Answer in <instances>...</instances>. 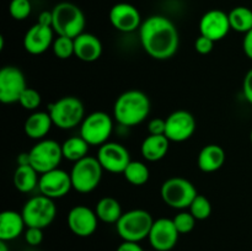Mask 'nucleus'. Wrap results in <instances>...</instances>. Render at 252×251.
Wrapping results in <instances>:
<instances>
[{
  "label": "nucleus",
  "instance_id": "obj_1",
  "mask_svg": "<svg viewBox=\"0 0 252 251\" xmlns=\"http://www.w3.org/2000/svg\"><path fill=\"white\" fill-rule=\"evenodd\" d=\"M139 38L143 49L158 61L170 59L179 49L177 27L162 15H153L143 21L139 29Z\"/></svg>",
  "mask_w": 252,
  "mask_h": 251
},
{
  "label": "nucleus",
  "instance_id": "obj_2",
  "mask_svg": "<svg viewBox=\"0 0 252 251\" xmlns=\"http://www.w3.org/2000/svg\"><path fill=\"white\" fill-rule=\"evenodd\" d=\"M150 100L140 90H128L121 94L113 106V117L123 127H134L148 118Z\"/></svg>",
  "mask_w": 252,
  "mask_h": 251
},
{
  "label": "nucleus",
  "instance_id": "obj_3",
  "mask_svg": "<svg viewBox=\"0 0 252 251\" xmlns=\"http://www.w3.org/2000/svg\"><path fill=\"white\" fill-rule=\"evenodd\" d=\"M53 22L52 29L58 36L75 38L85 29V15L78 5L63 1L57 4L52 10Z\"/></svg>",
  "mask_w": 252,
  "mask_h": 251
},
{
  "label": "nucleus",
  "instance_id": "obj_4",
  "mask_svg": "<svg viewBox=\"0 0 252 251\" xmlns=\"http://www.w3.org/2000/svg\"><path fill=\"white\" fill-rule=\"evenodd\" d=\"M154 224L152 214L145 209H130L125 212L116 223L118 235L123 241L140 243L149 236Z\"/></svg>",
  "mask_w": 252,
  "mask_h": 251
},
{
  "label": "nucleus",
  "instance_id": "obj_5",
  "mask_svg": "<svg viewBox=\"0 0 252 251\" xmlns=\"http://www.w3.org/2000/svg\"><path fill=\"white\" fill-rule=\"evenodd\" d=\"M53 125L61 129H71L81 125L85 118V107L75 96H64L48 105Z\"/></svg>",
  "mask_w": 252,
  "mask_h": 251
},
{
  "label": "nucleus",
  "instance_id": "obj_6",
  "mask_svg": "<svg viewBox=\"0 0 252 251\" xmlns=\"http://www.w3.org/2000/svg\"><path fill=\"white\" fill-rule=\"evenodd\" d=\"M103 169L97 157H85L74 162L70 171L73 188L79 193H90L97 188L102 180Z\"/></svg>",
  "mask_w": 252,
  "mask_h": 251
},
{
  "label": "nucleus",
  "instance_id": "obj_7",
  "mask_svg": "<svg viewBox=\"0 0 252 251\" xmlns=\"http://www.w3.org/2000/svg\"><path fill=\"white\" fill-rule=\"evenodd\" d=\"M162 201L174 209H189L194 197L198 194L196 187L185 177H170L161 185Z\"/></svg>",
  "mask_w": 252,
  "mask_h": 251
},
{
  "label": "nucleus",
  "instance_id": "obj_8",
  "mask_svg": "<svg viewBox=\"0 0 252 251\" xmlns=\"http://www.w3.org/2000/svg\"><path fill=\"white\" fill-rule=\"evenodd\" d=\"M21 213L26 226L44 229L53 223L57 214V207L54 204V199L39 194L31 197L25 203Z\"/></svg>",
  "mask_w": 252,
  "mask_h": 251
},
{
  "label": "nucleus",
  "instance_id": "obj_9",
  "mask_svg": "<svg viewBox=\"0 0 252 251\" xmlns=\"http://www.w3.org/2000/svg\"><path fill=\"white\" fill-rule=\"evenodd\" d=\"M113 130V121L108 113L95 111L85 116L80 125V135L89 145H102L108 142Z\"/></svg>",
  "mask_w": 252,
  "mask_h": 251
},
{
  "label": "nucleus",
  "instance_id": "obj_10",
  "mask_svg": "<svg viewBox=\"0 0 252 251\" xmlns=\"http://www.w3.org/2000/svg\"><path fill=\"white\" fill-rule=\"evenodd\" d=\"M30 164L39 175L59 167L63 152L62 144L53 139H42L31 148L29 152Z\"/></svg>",
  "mask_w": 252,
  "mask_h": 251
},
{
  "label": "nucleus",
  "instance_id": "obj_11",
  "mask_svg": "<svg viewBox=\"0 0 252 251\" xmlns=\"http://www.w3.org/2000/svg\"><path fill=\"white\" fill-rule=\"evenodd\" d=\"M26 88V78L17 66L6 65L0 70V101L2 103L19 102Z\"/></svg>",
  "mask_w": 252,
  "mask_h": 251
},
{
  "label": "nucleus",
  "instance_id": "obj_12",
  "mask_svg": "<svg viewBox=\"0 0 252 251\" xmlns=\"http://www.w3.org/2000/svg\"><path fill=\"white\" fill-rule=\"evenodd\" d=\"M97 160L103 170L112 174H123L132 159L127 148L121 143L107 142L98 148Z\"/></svg>",
  "mask_w": 252,
  "mask_h": 251
},
{
  "label": "nucleus",
  "instance_id": "obj_13",
  "mask_svg": "<svg viewBox=\"0 0 252 251\" xmlns=\"http://www.w3.org/2000/svg\"><path fill=\"white\" fill-rule=\"evenodd\" d=\"M196 118L191 112L177 110L167 116L165 135L170 142L181 143L189 139L196 132Z\"/></svg>",
  "mask_w": 252,
  "mask_h": 251
},
{
  "label": "nucleus",
  "instance_id": "obj_14",
  "mask_svg": "<svg viewBox=\"0 0 252 251\" xmlns=\"http://www.w3.org/2000/svg\"><path fill=\"white\" fill-rule=\"evenodd\" d=\"M71 188L73 185H71L70 172H66L65 170L57 167L39 176L38 189L41 194L48 198H62L66 196Z\"/></svg>",
  "mask_w": 252,
  "mask_h": 251
},
{
  "label": "nucleus",
  "instance_id": "obj_15",
  "mask_svg": "<svg viewBox=\"0 0 252 251\" xmlns=\"http://www.w3.org/2000/svg\"><path fill=\"white\" fill-rule=\"evenodd\" d=\"M179 235L172 219L159 218L154 220L148 239L155 251H170L176 246Z\"/></svg>",
  "mask_w": 252,
  "mask_h": 251
},
{
  "label": "nucleus",
  "instance_id": "obj_16",
  "mask_svg": "<svg viewBox=\"0 0 252 251\" xmlns=\"http://www.w3.org/2000/svg\"><path fill=\"white\" fill-rule=\"evenodd\" d=\"M108 19L117 31L126 33L137 31L143 24L139 10L129 2H118L113 5L108 14Z\"/></svg>",
  "mask_w": 252,
  "mask_h": 251
},
{
  "label": "nucleus",
  "instance_id": "obj_17",
  "mask_svg": "<svg viewBox=\"0 0 252 251\" xmlns=\"http://www.w3.org/2000/svg\"><path fill=\"white\" fill-rule=\"evenodd\" d=\"M66 221L71 233L80 238H88L97 229L98 218L95 209L86 206H75L69 211Z\"/></svg>",
  "mask_w": 252,
  "mask_h": 251
},
{
  "label": "nucleus",
  "instance_id": "obj_18",
  "mask_svg": "<svg viewBox=\"0 0 252 251\" xmlns=\"http://www.w3.org/2000/svg\"><path fill=\"white\" fill-rule=\"evenodd\" d=\"M230 30L231 26L230 21H229V15L223 10H209L199 20L201 34L208 37L214 42L225 38Z\"/></svg>",
  "mask_w": 252,
  "mask_h": 251
},
{
  "label": "nucleus",
  "instance_id": "obj_19",
  "mask_svg": "<svg viewBox=\"0 0 252 251\" xmlns=\"http://www.w3.org/2000/svg\"><path fill=\"white\" fill-rule=\"evenodd\" d=\"M54 30L49 26L34 24L30 27L24 37V47L26 52L33 56L44 53L54 42Z\"/></svg>",
  "mask_w": 252,
  "mask_h": 251
},
{
  "label": "nucleus",
  "instance_id": "obj_20",
  "mask_svg": "<svg viewBox=\"0 0 252 251\" xmlns=\"http://www.w3.org/2000/svg\"><path fill=\"white\" fill-rule=\"evenodd\" d=\"M103 47L98 37L95 34L83 32L74 38V56L80 61L91 63L101 57Z\"/></svg>",
  "mask_w": 252,
  "mask_h": 251
},
{
  "label": "nucleus",
  "instance_id": "obj_21",
  "mask_svg": "<svg viewBox=\"0 0 252 251\" xmlns=\"http://www.w3.org/2000/svg\"><path fill=\"white\" fill-rule=\"evenodd\" d=\"M25 219L22 213L16 211H4L0 214V240L11 241L19 238L25 230Z\"/></svg>",
  "mask_w": 252,
  "mask_h": 251
},
{
  "label": "nucleus",
  "instance_id": "obj_22",
  "mask_svg": "<svg viewBox=\"0 0 252 251\" xmlns=\"http://www.w3.org/2000/svg\"><path fill=\"white\" fill-rule=\"evenodd\" d=\"M53 121H52L49 112H44V111H34L33 113L27 117L25 121L24 129L25 133L29 138L36 140L44 139L47 134L51 130Z\"/></svg>",
  "mask_w": 252,
  "mask_h": 251
},
{
  "label": "nucleus",
  "instance_id": "obj_23",
  "mask_svg": "<svg viewBox=\"0 0 252 251\" xmlns=\"http://www.w3.org/2000/svg\"><path fill=\"white\" fill-rule=\"evenodd\" d=\"M225 152L218 144H208L202 148L197 157V165L203 172H214L225 162Z\"/></svg>",
  "mask_w": 252,
  "mask_h": 251
},
{
  "label": "nucleus",
  "instance_id": "obj_24",
  "mask_svg": "<svg viewBox=\"0 0 252 251\" xmlns=\"http://www.w3.org/2000/svg\"><path fill=\"white\" fill-rule=\"evenodd\" d=\"M170 148V140L166 135L149 134L142 143L140 152L143 157L148 161H159L166 157Z\"/></svg>",
  "mask_w": 252,
  "mask_h": 251
},
{
  "label": "nucleus",
  "instance_id": "obj_25",
  "mask_svg": "<svg viewBox=\"0 0 252 251\" xmlns=\"http://www.w3.org/2000/svg\"><path fill=\"white\" fill-rule=\"evenodd\" d=\"M38 172L31 165H17L14 172V186L22 193H29L38 187Z\"/></svg>",
  "mask_w": 252,
  "mask_h": 251
},
{
  "label": "nucleus",
  "instance_id": "obj_26",
  "mask_svg": "<svg viewBox=\"0 0 252 251\" xmlns=\"http://www.w3.org/2000/svg\"><path fill=\"white\" fill-rule=\"evenodd\" d=\"M96 216L98 220L107 224H116L122 217V207L121 203L113 197H103L96 203Z\"/></svg>",
  "mask_w": 252,
  "mask_h": 251
},
{
  "label": "nucleus",
  "instance_id": "obj_27",
  "mask_svg": "<svg viewBox=\"0 0 252 251\" xmlns=\"http://www.w3.org/2000/svg\"><path fill=\"white\" fill-rule=\"evenodd\" d=\"M89 147H90L89 143L81 135H76V137L68 138L62 144V152H63L64 159L76 162L88 157Z\"/></svg>",
  "mask_w": 252,
  "mask_h": 251
},
{
  "label": "nucleus",
  "instance_id": "obj_28",
  "mask_svg": "<svg viewBox=\"0 0 252 251\" xmlns=\"http://www.w3.org/2000/svg\"><path fill=\"white\" fill-rule=\"evenodd\" d=\"M229 15L231 30L240 33H248L252 30V10L246 6H236Z\"/></svg>",
  "mask_w": 252,
  "mask_h": 251
},
{
  "label": "nucleus",
  "instance_id": "obj_29",
  "mask_svg": "<svg viewBox=\"0 0 252 251\" xmlns=\"http://www.w3.org/2000/svg\"><path fill=\"white\" fill-rule=\"evenodd\" d=\"M123 176L133 186H143L148 182L150 176L149 167L142 161L132 160L123 171Z\"/></svg>",
  "mask_w": 252,
  "mask_h": 251
},
{
  "label": "nucleus",
  "instance_id": "obj_30",
  "mask_svg": "<svg viewBox=\"0 0 252 251\" xmlns=\"http://www.w3.org/2000/svg\"><path fill=\"white\" fill-rule=\"evenodd\" d=\"M189 211L197 220H204V219L209 218L212 214L211 201L203 194H197L192 201Z\"/></svg>",
  "mask_w": 252,
  "mask_h": 251
},
{
  "label": "nucleus",
  "instance_id": "obj_31",
  "mask_svg": "<svg viewBox=\"0 0 252 251\" xmlns=\"http://www.w3.org/2000/svg\"><path fill=\"white\" fill-rule=\"evenodd\" d=\"M54 56L58 59H69L74 56V38L58 36L52 44Z\"/></svg>",
  "mask_w": 252,
  "mask_h": 251
},
{
  "label": "nucleus",
  "instance_id": "obj_32",
  "mask_svg": "<svg viewBox=\"0 0 252 251\" xmlns=\"http://www.w3.org/2000/svg\"><path fill=\"white\" fill-rule=\"evenodd\" d=\"M172 221H174L175 226L180 234H189L196 226L197 219L192 216L189 211H181L172 218Z\"/></svg>",
  "mask_w": 252,
  "mask_h": 251
},
{
  "label": "nucleus",
  "instance_id": "obj_33",
  "mask_svg": "<svg viewBox=\"0 0 252 251\" xmlns=\"http://www.w3.org/2000/svg\"><path fill=\"white\" fill-rule=\"evenodd\" d=\"M31 2L30 0H11L9 4V12L12 19L17 21L26 20L31 14Z\"/></svg>",
  "mask_w": 252,
  "mask_h": 251
},
{
  "label": "nucleus",
  "instance_id": "obj_34",
  "mask_svg": "<svg viewBox=\"0 0 252 251\" xmlns=\"http://www.w3.org/2000/svg\"><path fill=\"white\" fill-rule=\"evenodd\" d=\"M42 102L41 94L36 90V89H32L27 86L26 90L22 93L21 97H20L19 103L25 108V110L29 111H34L39 107Z\"/></svg>",
  "mask_w": 252,
  "mask_h": 251
},
{
  "label": "nucleus",
  "instance_id": "obj_35",
  "mask_svg": "<svg viewBox=\"0 0 252 251\" xmlns=\"http://www.w3.org/2000/svg\"><path fill=\"white\" fill-rule=\"evenodd\" d=\"M43 229L33 228V226H27L25 230V240L29 245L37 246L43 241Z\"/></svg>",
  "mask_w": 252,
  "mask_h": 251
},
{
  "label": "nucleus",
  "instance_id": "obj_36",
  "mask_svg": "<svg viewBox=\"0 0 252 251\" xmlns=\"http://www.w3.org/2000/svg\"><path fill=\"white\" fill-rule=\"evenodd\" d=\"M214 43H216V42L212 41L211 38L204 37L201 34V36L194 41V49H196L199 54H209L213 51Z\"/></svg>",
  "mask_w": 252,
  "mask_h": 251
},
{
  "label": "nucleus",
  "instance_id": "obj_37",
  "mask_svg": "<svg viewBox=\"0 0 252 251\" xmlns=\"http://www.w3.org/2000/svg\"><path fill=\"white\" fill-rule=\"evenodd\" d=\"M166 130V120L162 118H153L148 123V132L152 135H165Z\"/></svg>",
  "mask_w": 252,
  "mask_h": 251
},
{
  "label": "nucleus",
  "instance_id": "obj_38",
  "mask_svg": "<svg viewBox=\"0 0 252 251\" xmlns=\"http://www.w3.org/2000/svg\"><path fill=\"white\" fill-rule=\"evenodd\" d=\"M243 93L249 103L252 105V69L246 73L243 83Z\"/></svg>",
  "mask_w": 252,
  "mask_h": 251
},
{
  "label": "nucleus",
  "instance_id": "obj_39",
  "mask_svg": "<svg viewBox=\"0 0 252 251\" xmlns=\"http://www.w3.org/2000/svg\"><path fill=\"white\" fill-rule=\"evenodd\" d=\"M243 49L245 52L246 57L252 61V30L249 31L248 33H245V37H244L243 41Z\"/></svg>",
  "mask_w": 252,
  "mask_h": 251
},
{
  "label": "nucleus",
  "instance_id": "obj_40",
  "mask_svg": "<svg viewBox=\"0 0 252 251\" xmlns=\"http://www.w3.org/2000/svg\"><path fill=\"white\" fill-rule=\"evenodd\" d=\"M117 251H144V249L139 245V243L123 241V243L117 248Z\"/></svg>",
  "mask_w": 252,
  "mask_h": 251
},
{
  "label": "nucleus",
  "instance_id": "obj_41",
  "mask_svg": "<svg viewBox=\"0 0 252 251\" xmlns=\"http://www.w3.org/2000/svg\"><path fill=\"white\" fill-rule=\"evenodd\" d=\"M37 22L43 25V26L52 27V22H53V15H52V11H47V10L42 11L41 14H39L38 19H37Z\"/></svg>",
  "mask_w": 252,
  "mask_h": 251
},
{
  "label": "nucleus",
  "instance_id": "obj_42",
  "mask_svg": "<svg viewBox=\"0 0 252 251\" xmlns=\"http://www.w3.org/2000/svg\"><path fill=\"white\" fill-rule=\"evenodd\" d=\"M17 165H31L30 164V154L27 153H21L17 157Z\"/></svg>",
  "mask_w": 252,
  "mask_h": 251
},
{
  "label": "nucleus",
  "instance_id": "obj_43",
  "mask_svg": "<svg viewBox=\"0 0 252 251\" xmlns=\"http://www.w3.org/2000/svg\"><path fill=\"white\" fill-rule=\"evenodd\" d=\"M0 251H9V248L6 245V241L0 240Z\"/></svg>",
  "mask_w": 252,
  "mask_h": 251
},
{
  "label": "nucleus",
  "instance_id": "obj_44",
  "mask_svg": "<svg viewBox=\"0 0 252 251\" xmlns=\"http://www.w3.org/2000/svg\"><path fill=\"white\" fill-rule=\"evenodd\" d=\"M250 140H251V145H252V129H251V133H250Z\"/></svg>",
  "mask_w": 252,
  "mask_h": 251
}]
</instances>
